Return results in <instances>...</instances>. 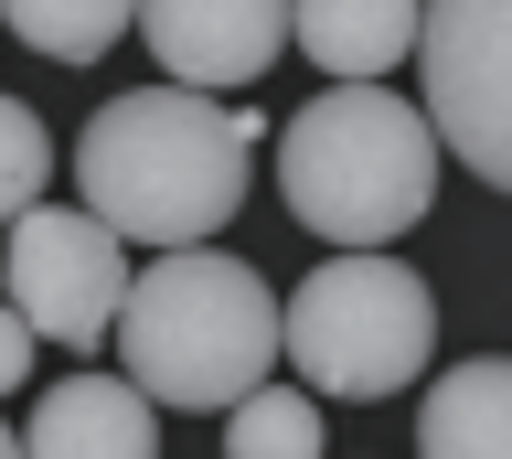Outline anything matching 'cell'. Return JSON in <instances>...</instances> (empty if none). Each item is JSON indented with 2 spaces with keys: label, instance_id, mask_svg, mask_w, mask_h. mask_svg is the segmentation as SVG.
I'll use <instances>...</instances> for the list:
<instances>
[{
  "label": "cell",
  "instance_id": "6da1fadb",
  "mask_svg": "<svg viewBox=\"0 0 512 459\" xmlns=\"http://www.w3.org/2000/svg\"><path fill=\"white\" fill-rule=\"evenodd\" d=\"M246 171H256V118L203 86H171V75L139 97H107L75 129V193L128 246H203L246 203Z\"/></svg>",
  "mask_w": 512,
  "mask_h": 459
},
{
  "label": "cell",
  "instance_id": "7a4b0ae2",
  "mask_svg": "<svg viewBox=\"0 0 512 459\" xmlns=\"http://www.w3.org/2000/svg\"><path fill=\"white\" fill-rule=\"evenodd\" d=\"M118 374L171 417H224L246 385H267L278 363V299L246 257H214L203 246H150V267L118 289Z\"/></svg>",
  "mask_w": 512,
  "mask_h": 459
},
{
  "label": "cell",
  "instance_id": "3957f363",
  "mask_svg": "<svg viewBox=\"0 0 512 459\" xmlns=\"http://www.w3.org/2000/svg\"><path fill=\"white\" fill-rule=\"evenodd\" d=\"M278 203L320 246H395L438 203V129L384 75H331L278 139Z\"/></svg>",
  "mask_w": 512,
  "mask_h": 459
},
{
  "label": "cell",
  "instance_id": "277c9868",
  "mask_svg": "<svg viewBox=\"0 0 512 459\" xmlns=\"http://www.w3.org/2000/svg\"><path fill=\"white\" fill-rule=\"evenodd\" d=\"M278 353L299 363L310 395H342V406H384L406 395L438 353V299L416 267H395L384 246H331V257L299 278V299L278 310Z\"/></svg>",
  "mask_w": 512,
  "mask_h": 459
},
{
  "label": "cell",
  "instance_id": "5b68a950",
  "mask_svg": "<svg viewBox=\"0 0 512 459\" xmlns=\"http://www.w3.org/2000/svg\"><path fill=\"white\" fill-rule=\"evenodd\" d=\"M416 75L438 150L512 193V0H427L416 11Z\"/></svg>",
  "mask_w": 512,
  "mask_h": 459
},
{
  "label": "cell",
  "instance_id": "8992f818",
  "mask_svg": "<svg viewBox=\"0 0 512 459\" xmlns=\"http://www.w3.org/2000/svg\"><path fill=\"white\" fill-rule=\"evenodd\" d=\"M0 289H11V310L32 321V342L96 353L107 321H118V289H128V235L75 214V203H22V214H11Z\"/></svg>",
  "mask_w": 512,
  "mask_h": 459
},
{
  "label": "cell",
  "instance_id": "52a82bcc",
  "mask_svg": "<svg viewBox=\"0 0 512 459\" xmlns=\"http://www.w3.org/2000/svg\"><path fill=\"white\" fill-rule=\"evenodd\" d=\"M139 43L171 86L235 97L288 54V0H139Z\"/></svg>",
  "mask_w": 512,
  "mask_h": 459
},
{
  "label": "cell",
  "instance_id": "ba28073f",
  "mask_svg": "<svg viewBox=\"0 0 512 459\" xmlns=\"http://www.w3.org/2000/svg\"><path fill=\"white\" fill-rule=\"evenodd\" d=\"M150 438H160V406L128 374H64L22 417L32 459H150Z\"/></svg>",
  "mask_w": 512,
  "mask_h": 459
},
{
  "label": "cell",
  "instance_id": "9c48e42d",
  "mask_svg": "<svg viewBox=\"0 0 512 459\" xmlns=\"http://www.w3.org/2000/svg\"><path fill=\"white\" fill-rule=\"evenodd\" d=\"M416 11L427 0H288V43L320 75H384L416 54Z\"/></svg>",
  "mask_w": 512,
  "mask_h": 459
},
{
  "label": "cell",
  "instance_id": "30bf717a",
  "mask_svg": "<svg viewBox=\"0 0 512 459\" xmlns=\"http://www.w3.org/2000/svg\"><path fill=\"white\" fill-rule=\"evenodd\" d=\"M416 449L427 459H512V353L438 374L427 406H416Z\"/></svg>",
  "mask_w": 512,
  "mask_h": 459
},
{
  "label": "cell",
  "instance_id": "8fae6325",
  "mask_svg": "<svg viewBox=\"0 0 512 459\" xmlns=\"http://www.w3.org/2000/svg\"><path fill=\"white\" fill-rule=\"evenodd\" d=\"M139 22V0H0V33L32 43L43 65H96Z\"/></svg>",
  "mask_w": 512,
  "mask_h": 459
},
{
  "label": "cell",
  "instance_id": "7c38bea8",
  "mask_svg": "<svg viewBox=\"0 0 512 459\" xmlns=\"http://www.w3.org/2000/svg\"><path fill=\"white\" fill-rule=\"evenodd\" d=\"M320 449V395L310 385H246L224 406V459H310Z\"/></svg>",
  "mask_w": 512,
  "mask_h": 459
},
{
  "label": "cell",
  "instance_id": "4fadbf2b",
  "mask_svg": "<svg viewBox=\"0 0 512 459\" xmlns=\"http://www.w3.org/2000/svg\"><path fill=\"white\" fill-rule=\"evenodd\" d=\"M43 182H54V139H43V118L22 97H0V225L22 203H43Z\"/></svg>",
  "mask_w": 512,
  "mask_h": 459
},
{
  "label": "cell",
  "instance_id": "5bb4252c",
  "mask_svg": "<svg viewBox=\"0 0 512 459\" xmlns=\"http://www.w3.org/2000/svg\"><path fill=\"white\" fill-rule=\"evenodd\" d=\"M22 374H32V321L11 310V299H0V395L22 385Z\"/></svg>",
  "mask_w": 512,
  "mask_h": 459
},
{
  "label": "cell",
  "instance_id": "9a60e30c",
  "mask_svg": "<svg viewBox=\"0 0 512 459\" xmlns=\"http://www.w3.org/2000/svg\"><path fill=\"white\" fill-rule=\"evenodd\" d=\"M0 459H11V427H0Z\"/></svg>",
  "mask_w": 512,
  "mask_h": 459
}]
</instances>
